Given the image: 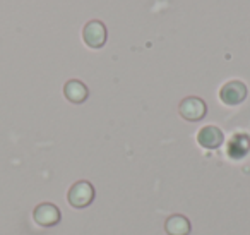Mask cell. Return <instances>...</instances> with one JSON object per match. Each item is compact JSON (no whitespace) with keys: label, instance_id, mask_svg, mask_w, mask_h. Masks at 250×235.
<instances>
[{"label":"cell","instance_id":"7a4b0ae2","mask_svg":"<svg viewBox=\"0 0 250 235\" xmlns=\"http://www.w3.org/2000/svg\"><path fill=\"white\" fill-rule=\"evenodd\" d=\"M178 112H180L182 118H185L187 122H199L208 114V105L199 96H187L180 101Z\"/></svg>","mask_w":250,"mask_h":235},{"label":"cell","instance_id":"5b68a950","mask_svg":"<svg viewBox=\"0 0 250 235\" xmlns=\"http://www.w3.org/2000/svg\"><path fill=\"white\" fill-rule=\"evenodd\" d=\"M33 218L40 227H55L57 223H60L62 213L53 203H42L35 208Z\"/></svg>","mask_w":250,"mask_h":235},{"label":"cell","instance_id":"8992f818","mask_svg":"<svg viewBox=\"0 0 250 235\" xmlns=\"http://www.w3.org/2000/svg\"><path fill=\"white\" fill-rule=\"evenodd\" d=\"M225 141V134L216 125H206L197 132V142L204 149H218Z\"/></svg>","mask_w":250,"mask_h":235},{"label":"cell","instance_id":"6da1fadb","mask_svg":"<svg viewBox=\"0 0 250 235\" xmlns=\"http://www.w3.org/2000/svg\"><path fill=\"white\" fill-rule=\"evenodd\" d=\"M94 196H96V190H94L93 184L87 182V180H79L69 189L67 201L76 210H83V208H87L93 203Z\"/></svg>","mask_w":250,"mask_h":235},{"label":"cell","instance_id":"3957f363","mask_svg":"<svg viewBox=\"0 0 250 235\" xmlns=\"http://www.w3.org/2000/svg\"><path fill=\"white\" fill-rule=\"evenodd\" d=\"M106 38H108L106 26L101 21H98V19L86 23V26L83 28V40L89 48L94 50L101 48L106 43Z\"/></svg>","mask_w":250,"mask_h":235},{"label":"cell","instance_id":"52a82bcc","mask_svg":"<svg viewBox=\"0 0 250 235\" xmlns=\"http://www.w3.org/2000/svg\"><path fill=\"white\" fill-rule=\"evenodd\" d=\"M63 94H65V98L70 101V103L81 105L87 100L89 90H87V86L83 83V81L70 79V81H67L65 86H63Z\"/></svg>","mask_w":250,"mask_h":235},{"label":"cell","instance_id":"277c9868","mask_svg":"<svg viewBox=\"0 0 250 235\" xmlns=\"http://www.w3.org/2000/svg\"><path fill=\"white\" fill-rule=\"evenodd\" d=\"M249 94V90H247L245 83L242 81H229L225 86L219 90V100L223 101L228 107H236L240 105Z\"/></svg>","mask_w":250,"mask_h":235},{"label":"cell","instance_id":"ba28073f","mask_svg":"<svg viewBox=\"0 0 250 235\" xmlns=\"http://www.w3.org/2000/svg\"><path fill=\"white\" fill-rule=\"evenodd\" d=\"M165 232L168 235H190L192 225L188 218L184 216V214H171L165 221Z\"/></svg>","mask_w":250,"mask_h":235}]
</instances>
